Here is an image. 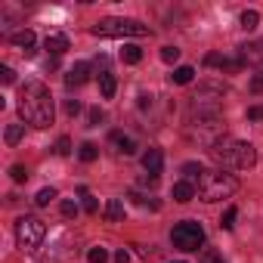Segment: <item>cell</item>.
Wrapping results in <instances>:
<instances>
[{
	"label": "cell",
	"mask_w": 263,
	"mask_h": 263,
	"mask_svg": "<svg viewBox=\"0 0 263 263\" xmlns=\"http://www.w3.org/2000/svg\"><path fill=\"white\" fill-rule=\"evenodd\" d=\"M115 263H130V254H127V248L115 251Z\"/></svg>",
	"instance_id": "cell-36"
},
{
	"label": "cell",
	"mask_w": 263,
	"mask_h": 263,
	"mask_svg": "<svg viewBox=\"0 0 263 263\" xmlns=\"http://www.w3.org/2000/svg\"><path fill=\"white\" fill-rule=\"evenodd\" d=\"M19 115L25 124L31 127H50L56 118V105H53V93L44 81H28L19 90Z\"/></svg>",
	"instance_id": "cell-1"
},
{
	"label": "cell",
	"mask_w": 263,
	"mask_h": 263,
	"mask_svg": "<svg viewBox=\"0 0 263 263\" xmlns=\"http://www.w3.org/2000/svg\"><path fill=\"white\" fill-rule=\"evenodd\" d=\"M68 47H71V44H68V37H65V34H50V37L44 41V50H47L53 59H59Z\"/></svg>",
	"instance_id": "cell-11"
},
{
	"label": "cell",
	"mask_w": 263,
	"mask_h": 263,
	"mask_svg": "<svg viewBox=\"0 0 263 263\" xmlns=\"http://www.w3.org/2000/svg\"><path fill=\"white\" fill-rule=\"evenodd\" d=\"M96 155H99V149H96L93 143H81V149H78V158H81L84 164H90V161H96Z\"/></svg>",
	"instance_id": "cell-20"
},
{
	"label": "cell",
	"mask_w": 263,
	"mask_h": 263,
	"mask_svg": "<svg viewBox=\"0 0 263 263\" xmlns=\"http://www.w3.org/2000/svg\"><path fill=\"white\" fill-rule=\"evenodd\" d=\"M192 78H195V68H192V65H180V68H174V74H171L174 84H189Z\"/></svg>",
	"instance_id": "cell-18"
},
{
	"label": "cell",
	"mask_w": 263,
	"mask_h": 263,
	"mask_svg": "<svg viewBox=\"0 0 263 263\" xmlns=\"http://www.w3.org/2000/svg\"><path fill=\"white\" fill-rule=\"evenodd\" d=\"M248 121H263V105H251L248 108Z\"/></svg>",
	"instance_id": "cell-32"
},
{
	"label": "cell",
	"mask_w": 263,
	"mask_h": 263,
	"mask_svg": "<svg viewBox=\"0 0 263 263\" xmlns=\"http://www.w3.org/2000/svg\"><path fill=\"white\" fill-rule=\"evenodd\" d=\"M177 263H183V260H177Z\"/></svg>",
	"instance_id": "cell-38"
},
{
	"label": "cell",
	"mask_w": 263,
	"mask_h": 263,
	"mask_svg": "<svg viewBox=\"0 0 263 263\" xmlns=\"http://www.w3.org/2000/svg\"><path fill=\"white\" fill-rule=\"evenodd\" d=\"M161 59L171 65V62H177V59H180V50H177V47H164V50H161Z\"/></svg>",
	"instance_id": "cell-28"
},
{
	"label": "cell",
	"mask_w": 263,
	"mask_h": 263,
	"mask_svg": "<svg viewBox=\"0 0 263 263\" xmlns=\"http://www.w3.org/2000/svg\"><path fill=\"white\" fill-rule=\"evenodd\" d=\"M10 177H13L16 183H25V180H28V171H25L22 164H13V167H10Z\"/></svg>",
	"instance_id": "cell-27"
},
{
	"label": "cell",
	"mask_w": 263,
	"mask_h": 263,
	"mask_svg": "<svg viewBox=\"0 0 263 263\" xmlns=\"http://www.w3.org/2000/svg\"><path fill=\"white\" fill-rule=\"evenodd\" d=\"M102 214H105V220H108V223H118V220L124 217V201H121V198H111V201L105 204V211H102Z\"/></svg>",
	"instance_id": "cell-16"
},
{
	"label": "cell",
	"mask_w": 263,
	"mask_h": 263,
	"mask_svg": "<svg viewBox=\"0 0 263 263\" xmlns=\"http://www.w3.org/2000/svg\"><path fill=\"white\" fill-rule=\"evenodd\" d=\"M111 143H115V149L121 155H134L137 152V143L130 140V137H124V134H111Z\"/></svg>",
	"instance_id": "cell-15"
},
{
	"label": "cell",
	"mask_w": 263,
	"mask_h": 263,
	"mask_svg": "<svg viewBox=\"0 0 263 263\" xmlns=\"http://www.w3.org/2000/svg\"><path fill=\"white\" fill-rule=\"evenodd\" d=\"M211 158L220 171H248L257 164V152L251 143L245 140H235V137H220L211 149Z\"/></svg>",
	"instance_id": "cell-2"
},
{
	"label": "cell",
	"mask_w": 263,
	"mask_h": 263,
	"mask_svg": "<svg viewBox=\"0 0 263 263\" xmlns=\"http://www.w3.org/2000/svg\"><path fill=\"white\" fill-rule=\"evenodd\" d=\"M198 263H226V260H223L217 251H211V248H208V251L201 254V260H198Z\"/></svg>",
	"instance_id": "cell-29"
},
{
	"label": "cell",
	"mask_w": 263,
	"mask_h": 263,
	"mask_svg": "<svg viewBox=\"0 0 263 263\" xmlns=\"http://www.w3.org/2000/svg\"><path fill=\"white\" fill-rule=\"evenodd\" d=\"M87 78H90V65H87V62H78L74 68H68V74H65V87H68V90L84 87Z\"/></svg>",
	"instance_id": "cell-10"
},
{
	"label": "cell",
	"mask_w": 263,
	"mask_h": 263,
	"mask_svg": "<svg viewBox=\"0 0 263 263\" xmlns=\"http://www.w3.org/2000/svg\"><path fill=\"white\" fill-rule=\"evenodd\" d=\"M238 56L245 65L257 68V74H263V41H248L238 47Z\"/></svg>",
	"instance_id": "cell-8"
},
{
	"label": "cell",
	"mask_w": 263,
	"mask_h": 263,
	"mask_svg": "<svg viewBox=\"0 0 263 263\" xmlns=\"http://www.w3.org/2000/svg\"><path fill=\"white\" fill-rule=\"evenodd\" d=\"M161 164H164L161 149H149V152L143 155V167H146V174H149V177H158V174H161Z\"/></svg>",
	"instance_id": "cell-12"
},
{
	"label": "cell",
	"mask_w": 263,
	"mask_h": 263,
	"mask_svg": "<svg viewBox=\"0 0 263 263\" xmlns=\"http://www.w3.org/2000/svg\"><path fill=\"white\" fill-rule=\"evenodd\" d=\"M201 174H204V167H201V164H195V161L183 164V177H186V183H198V180H201Z\"/></svg>",
	"instance_id": "cell-19"
},
{
	"label": "cell",
	"mask_w": 263,
	"mask_h": 263,
	"mask_svg": "<svg viewBox=\"0 0 263 263\" xmlns=\"http://www.w3.org/2000/svg\"><path fill=\"white\" fill-rule=\"evenodd\" d=\"M251 93H263V74H257V78L251 81Z\"/></svg>",
	"instance_id": "cell-37"
},
{
	"label": "cell",
	"mask_w": 263,
	"mask_h": 263,
	"mask_svg": "<svg viewBox=\"0 0 263 263\" xmlns=\"http://www.w3.org/2000/svg\"><path fill=\"white\" fill-rule=\"evenodd\" d=\"M81 198H84V211H87V214H96V211H99L96 198H93V195H90L87 189H81Z\"/></svg>",
	"instance_id": "cell-25"
},
{
	"label": "cell",
	"mask_w": 263,
	"mask_h": 263,
	"mask_svg": "<svg viewBox=\"0 0 263 263\" xmlns=\"http://www.w3.org/2000/svg\"><path fill=\"white\" fill-rule=\"evenodd\" d=\"M53 198H56V189H41V192H37V198H34V204H37V208H47Z\"/></svg>",
	"instance_id": "cell-23"
},
{
	"label": "cell",
	"mask_w": 263,
	"mask_h": 263,
	"mask_svg": "<svg viewBox=\"0 0 263 263\" xmlns=\"http://www.w3.org/2000/svg\"><path fill=\"white\" fill-rule=\"evenodd\" d=\"M44 235H47L44 220H37V217H19V220H16V241H19L25 251H34V248L44 241Z\"/></svg>",
	"instance_id": "cell-7"
},
{
	"label": "cell",
	"mask_w": 263,
	"mask_h": 263,
	"mask_svg": "<svg viewBox=\"0 0 263 263\" xmlns=\"http://www.w3.org/2000/svg\"><path fill=\"white\" fill-rule=\"evenodd\" d=\"M171 241H174V248H180V251H198V248L204 245V229H201V223H195V220H183V223L174 226Z\"/></svg>",
	"instance_id": "cell-6"
},
{
	"label": "cell",
	"mask_w": 263,
	"mask_h": 263,
	"mask_svg": "<svg viewBox=\"0 0 263 263\" xmlns=\"http://www.w3.org/2000/svg\"><path fill=\"white\" fill-rule=\"evenodd\" d=\"M10 44H13V47H19L25 56H34V53H37V50H34L37 37H34V31H28V28H25V31H16V34L10 37Z\"/></svg>",
	"instance_id": "cell-9"
},
{
	"label": "cell",
	"mask_w": 263,
	"mask_h": 263,
	"mask_svg": "<svg viewBox=\"0 0 263 263\" xmlns=\"http://www.w3.org/2000/svg\"><path fill=\"white\" fill-rule=\"evenodd\" d=\"M99 90H102V96H105V99H111V96H115V90H118L115 74H111L108 68H102V74H99Z\"/></svg>",
	"instance_id": "cell-14"
},
{
	"label": "cell",
	"mask_w": 263,
	"mask_h": 263,
	"mask_svg": "<svg viewBox=\"0 0 263 263\" xmlns=\"http://www.w3.org/2000/svg\"><path fill=\"white\" fill-rule=\"evenodd\" d=\"M235 217H238V208H226V214L220 217V226L223 229H232L235 226Z\"/></svg>",
	"instance_id": "cell-24"
},
{
	"label": "cell",
	"mask_w": 263,
	"mask_h": 263,
	"mask_svg": "<svg viewBox=\"0 0 263 263\" xmlns=\"http://www.w3.org/2000/svg\"><path fill=\"white\" fill-rule=\"evenodd\" d=\"M71 152V140L68 137H59V143H56V155H68Z\"/></svg>",
	"instance_id": "cell-31"
},
{
	"label": "cell",
	"mask_w": 263,
	"mask_h": 263,
	"mask_svg": "<svg viewBox=\"0 0 263 263\" xmlns=\"http://www.w3.org/2000/svg\"><path fill=\"white\" fill-rule=\"evenodd\" d=\"M65 115H68V118L81 115V102H78V99H65Z\"/></svg>",
	"instance_id": "cell-30"
},
{
	"label": "cell",
	"mask_w": 263,
	"mask_h": 263,
	"mask_svg": "<svg viewBox=\"0 0 263 263\" xmlns=\"http://www.w3.org/2000/svg\"><path fill=\"white\" fill-rule=\"evenodd\" d=\"M87 260H90V263H105V260H108V251H105V248H90Z\"/></svg>",
	"instance_id": "cell-26"
},
{
	"label": "cell",
	"mask_w": 263,
	"mask_h": 263,
	"mask_svg": "<svg viewBox=\"0 0 263 263\" xmlns=\"http://www.w3.org/2000/svg\"><path fill=\"white\" fill-rule=\"evenodd\" d=\"M195 192H198V189H195L192 183H186V180H180V183H174V192H171V195H174V201H180V204H186V201H192V198H195Z\"/></svg>",
	"instance_id": "cell-13"
},
{
	"label": "cell",
	"mask_w": 263,
	"mask_h": 263,
	"mask_svg": "<svg viewBox=\"0 0 263 263\" xmlns=\"http://www.w3.org/2000/svg\"><path fill=\"white\" fill-rule=\"evenodd\" d=\"M195 189H198L201 201H223V198H232L238 192V180L229 171L217 167V171H204Z\"/></svg>",
	"instance_id": "cell-3"
},
{
	"label": "cell",
	"mask_w": 263,
	"mask_h": 263,
	"mask_svg": "<svg viewBox=\"0 0 263 263\" xmlns=\"http://www.w3.org/2000/svg\"><path fill=\"white\" fill-rule=\"evenodd\" d=\"M226 90L220 84H201L192 96V115H220Z\"/></svg>",
	"instance_id": "cell-5"
},
{
	"label": "cell",
	"mask_w": 263,
	"mask_h": 263,
	"mask_svg": "<svg viewBox=\"0 0 263 263\" xmlns=\"http://www.w3.org/2000/svg\"><path fill=\"white\" fill-rule=\"evenodd\" d=\"M62 214H65V217H74V214H78V204H74V201H62Z\"/></svg>",
	"instance_id": "cell-34"
},
{
	"label": "cell",
	"mask_w": 263,
	"mask_h": 263,
	"mask_svg": "<svg viewBox=\"0 0 263 263\" xmlns=\"http://www.w3.org/2000/svg\"><path fill=\"white\" fill-rule=\"evenodd\" d=\"M121 59H124L127 65H137V62L143 59V50H140L137 44H124V50H121Z\"/></svg>",
	"instance_id": "cell-17"
},
{
	"label": "cell",
	"mask_w": 263,
	"mask_h": 263,
	"mask_svg": "<svg viewBox=\"0 0 263 263\" xmlns=\"http://www.w3.org/2000/svg\"><path fill=\"white\" fill-rule=\"evenodd\" d=\"M102 118H105V115H102L99 108H90V127H96V124H99Z\"/></svg>",
	"instance_id": "cell-35"
},
{
	"label": "cell",
	"mask_w": 263,
	"mask_h": 263,
	"mask_svg": "<svg viewBox=\"0 0 263 263\" xmlns=\"http://www.w3.org/2000/svg\"><path fill=\"white\" fill-rule=\"evenodd\" d=\"M257 22H260V13H257V10H245V13H241V28H245V31H254Z\"/></svg>",
	"instance_id": "cell-21"
},
{
	"label": "cell",
	"mask_w": 263,
	"mask_h": 263,
	"mask_svg": "<svg viewBox=\"0 0 263 263\" xmlns=\"http://www.w3.org/2000/svg\"><path fill=\"white\" fill-rule=\"evenodd\" d=\"M93 37H146L149 25L137 22V19H102L90 28Z\"/></svg>",
	"instance_id": "cell-4"
},
{
	"label": "cell",
	"mask_w": 263,
	"mask_h": 263,
	"mask_svg": "<svg viewBox=\"0 0 263 263\" xmlns=\"http://www.w3.org/2000/svg\"><path fill=\"white\" fill-rule=\"evenodd\" d=\"M4 140H7V146H16L22 140V124H10L7 134H4Z\"/></svg>",
	"instance_id": "cell-22"
},
{
	"label": "cell",
	"mask_w": 263,
	"mask_h": 263,
	"mask_svg": "<svg viewBox=\"0 0 263 263\" xmlns=\"http://www.w3.org/2000/svg\"><path fill=\"white\" fill-rule=\"evenodd\" d=\"M0 81H4V84H13V81H16V74H13V68H10V65L0 68Z\"/></svg>",
	"instance_id": "cell-33"
}]
</instances>
